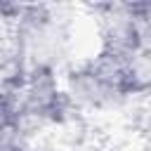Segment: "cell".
Masks as SVG:
<instances>
[{"mask_svg": "<svg viewBox=\"0 0 151 151\" xmlns=\"http://www.w3.org/2000/svg\"><path fill=\"white\" fill-rule=\"evenodd\" d=\"M17 61L21 68H42L64 73L76 61L78 9L57 5H21L17 19L7 26Z\"/></svg>", "mask_w": 151, "mask_h": 151, "instance_id": "cell-1", "label": "cell"}, {"mask_svg": "<svg viewBox=\"0 0 151 151\" xmlns=\"http://www.w3.org/2000/svg\"><path fill=\"white\" fill-rule=\"evenodd\" d=\"M97 14V35L99 47L109 57L118 59H139L149 57L151 47V5H99Z\"/></svg>", "mask_w": 151, "mask_h": 151, "instance_id": "cell-2", "label": "cell"}, {"mask_svg": "<svg viewBox=\"0 0 151 151\" xmlns=\"http://www.w3.org/2000/svg\"><path fill=\"white\" fill-rule=\"evenodd\" d=\"M80 151H109V149H104L99 144H87V146H80Z\"/></svg>", "mask_w": 151, "mask_h": 151, "instance_id": "cell-3", "label": "cell"}]
</instances>
